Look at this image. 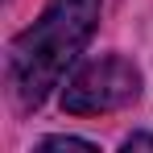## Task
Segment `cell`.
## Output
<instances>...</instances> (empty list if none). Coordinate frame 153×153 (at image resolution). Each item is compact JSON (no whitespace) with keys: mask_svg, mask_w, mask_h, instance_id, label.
Returning <instances> with one entry per match:
<instances>
[{"mask_svg":"<svg viewBox=\"0 0 153 153\" xmlns=\"http://www.w3.org/2000/svg\"><path fill=\"white\" fill-rule=\"evenodd\" d=\"M137 95H141V71L120 54H103L75 71V79L62 91V108L75 116H100L128 108Z\"/></svg>","mask_w":153,"mask_h":153,"instance_id":"obj_2","label":"cell"},{"mask_svg":"<svg viewBox=\"0 0 153 153\" xmlns=\"http://www.w3.org/2000/svg\"><path fill=\"white\" fill-rule=\"evenodd\" d=\"M124 149H153V137H128Z\"/></svg>","mask_w":153,"mask_h":153,"instance_id":"obj_4","label":"cell"},{"mask_svg":"<svg viewBox=\"0 0 153 153\" xmlns=\"http://www.w3.org/2000/svg\"><path fill=\"white\" fill-rule=\"evenodd\" d=\"M42 149H95V145L79 141V137H50V141H42Z\"/></svg>","mask_w":153,"mask_h":153,"instance_id":"obj_3","label":"cell"},{"mask_svg":"<svg viewBox=\"0 0 153 153\" xmlns=\"http://www.w3.org/2000/svg\"><path fill=\"white\" fill-rule=\"evenodd\" d=\"M100 4L103 0H46L42 17L8 46V83L25 108H37L50 87H58L62 71L95 33Z\"/></svg>","mask_w":153,"mask_h":153,"instance_id":"obj_1","label":"cell"}]
</instances>
